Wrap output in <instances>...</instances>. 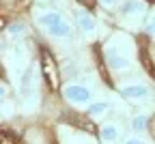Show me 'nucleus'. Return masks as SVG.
Masks as SVG:
<instances>
[{
    "label": "nucleus",
    "instance_id": "nucleus-1",
    "mask_svg": "<svg viewBox=\"0 0 155 144\" xmlns=\"http://www.w3.org/2000/svg\"><path fill=\"white\" fill-rule=\"evenodd\" d=\"M41 71H43V77L50 84L52 90H58L61 82H58V69H56V63L48 50H41Z\"/></svg>",
    "mask_w": 155,
    "mask_h": 144
},
{
    "label": "nucleus",
    "instance_id": "nucleus-2",
    "mask_svg": "<svg viewBox=\"0 0 155 144\" xmlns=\"http://www.w3.org/2000/svg\"><path fill=\"white\" fill-rule=\"evenodd\" d=\"M65 97L71 103H88L91 101V90L82 84H69L65 86Z\"/></svg>",
    "mask_w": 155,
    "mask_h": 144
},
{
    "label": "nucleus",
    "instance_id": "nucleus-3",
    "mask_svg": "<svg viewBox=\"0 0 155 144\" xmlns=\"http://www.w3.org/2000/svg\"><path fill=\"white\" fill-rule=\"evenodd\" d=\"M75 17H78V26H80L86 34H93L97 30V24H95V17L84 13V11H75Z\"/></svg>",
    "mask_w": 155,
    "mask_h": 144
},
{
    "label": "nucleus",
    "instance_id": "nucleus-4",
    "mask_svg": "<svg viewBox=\"0 0 155 144\" xmlns=\"http://www.w3.org/2000/svg\"><path fill=\"white\" fill-rule=\"evenodd\" d=\"M121 95L125 99H144L149 95V88L142 86V84H131V86H123L121 88Z\"/></svg>",
    "mask_w": 155,
    "mask_h": 144
},
{
    "label": "nucleus",
    "instance_id": "nucleus-5",
    "mask_svg": "<svg viewBox=\"0 0 155 144\" xmlns=\"http://www.w3.org/2000/svg\"><path fill=\"white\" fill-rule=\"evenodd\" d=\"M67 118L73 123L75 127H80L82 131H86V133H95V125H93L88 118H84V116H80V114H69Z\"/></svg>",
    "mask_w": 155,
    "mask_h": 144
},
{
    "label": "nucleus",
    "instance_id": "nucleus-6",
    "mask_svg": "<svg viewBox=\"0 0 155 144\" xmlns=\"http://www.w3.org/2000/svg\"><path fill=\"white\" fill-rule=\"evenodd\" d=\"M61 22H63V15H61V13H56V11H52V13H43L41 17H39V24L45 26V28H52V26L61 24Z\"/></svg>",
    "mask_w": 155,
    "mask_h": 144
},
{
    "label": "nucleus",
    "instance_id": "nucleus-7",
    "mask_svg": "<svg viewBox=\"0 0 155 144\" xmlns=\"http://www.w3.org/2000/svg\"><path fill=\"white\" fill-rule=\"evenodd\" d=\"M108 65H110V69L121 71V69H127L129 67V60L125 56H121V54H110L108 56Z\"/></svg>",
    "mask_w": 155,
    "mask_h": 144
},
{
    "label": "nucleus",
    "instance_id": "nucleus-8",
    "mask_svg": "<svg viewBox=\"0 0 155 144\" xmlns=\"http://www.w3.org/2000/svg\"><path fill=\"white\" fill-rule=\"evenodd\" d=\"M101 140L108 142V144L116 142V140H119V127H114V125H104V127H101Z\"/></svg>",
    "mask_w": 155,
    "mask_h": 144
},
{
    "label": "nucleus",
    "instance_id": "nucleus-9",
    "mask_svg": "<svg viewBox=\"0 0 155 144\" xmlns=\"http://www.w3.org/2000/svg\"><path fill=\"white\" fill-rule=\"evenodd\" d=\"M142 9H144L142 2H138V0H127L121 7V13L123 15H136V13H142Z\"/></svg>",
    "mask_w": 155,
    "mask_h": 144
},
{
    "label": "nucleus",
    "instance_id": "nucleus-10",
    "mask_svg": "<svg viewBox=\"0 0 155 144\" xmlns=\"http://www.w3.org/2000/svg\"><path fill=\"white\" fill-rule=\"evenodd\" d=\"M48 30H50V34H52V37H71V26L65 22V19H63L61 24H56V26L48 28Z\"/></svg>",
    "mask_w": 155,
    "mask_h": 144
},
{
    "label": "nucleus",
    "instance_id": "nucleus-11",
    "mask_svg": "<svg viewBox=\"0 0 155 144\" xmlns=\"http://www.w3.org/2000/svg\"><path fill=\"white\" fill-rule=\"evenodd\" d=\"M106 110H108V103L97 101V103H91V106H88V116H91V118H97V116L106 114Z\"/></svg>",
    "mask_w": 155,
    "mask_h": 144
},
{
    "label": "nucleus",
    "instance_id": "nucleus-12",
    "mask_svg": "<svg viewBox=\"0 0 155 144\" xmlns=\"http://www.w3.org/2000/svg\"><path fill=\"white\" fill-rule=\"evenodd\" d=\"M140 60H142V65H144V69H149V75H151V77H155V67H153V63H151V58H149V54H144L142 50H140Z\"/></svg>",
    "mask_w": 155,
    "mask_h": 144
},
{
    "label": "nucleus",
    "instance_id": "nucleus-13",
    "mask_svg": "<svg viewBox=\"0 0 155 144\" xmlns=\"http://www.w3.org/2000/svg\"><path fill=\"white\" fill-rule=\"evenodd\" d=\"M147 125V116H136L134 118V129H144Z\"/></svg>",
    "mask_w": 155,
    "mask_h": 144
},
{
    "label": "nucleus",
    "instance_id": "nucleus-14",
    "mask_svg": "<svg viewBox=\"0 0 155 144\" xmlns=\"http://www.w3.org/2000/svg\"><path fill=\"white\" fill-rule=\"evenodd\" d=\"M101 2V7H106V9H114V7H119V0H99Z\"/></svg>",
    "mask_w": 155,
    "mask_h": 144
},
{
    "label": "nucleus",
    "instance_id": "nucleus-15",
    "mask_svg": "<svg viewBox=\"0 0 155 144\" xmlns=\"http://www.w3.org/2000/svg\"><path fill=\"white\" fill-rule=\"evenodd\" d=\"M9 32H11V34H19V32H24V26H22V24H15V26L9 28Z\"/></svg>",
    "mask_w": 155,
    "mask_h": 144
},
{
    "label": "nucleus",
    "instance_id": "nucleus-16",
    "mask_svg": "<svg viewBox=\"0 0 155 144\" xmlns=\"http://www.w3.org/2000/svg\"><path fill=\"white\" fill-rule=\"evenodd\" d=\"M147 30H149L151 34H155V15L151 17V22H149V26H147Z\"/></svg>",
    "mask_w": 155,
    "mask_h": 144
},
{
    "label": "nucleus",
    "instance_id": "nucleus-17",
    "mask_svg": "<svg viewBox=\"0 0 155 144\" xmlns=\"http://www.w3.org/2000/svg\"><path fill=\"white\" fill-rule=\"evenodd\" d=\"M125 144H147V142H142V140H136V138H129V140H125Z\"/></svg>",
    "mask_w": 155,
    "mask_h": 144
},
{
    "label": "nucleus",
    "instance_id": "nucleus-18",
    "mask_svg": "<svg viewBox=\"0 0 155 144\" xmlns=\"http://www.w3.org/2000/svg\"><path fill=\"white\" fill-rule=\"evenodd\" d=\"M2 144H15L13 138H7V133H2Z\"/></svg>",
    "mask_w": 155,
    "mask_h": 144
}]
</instances>
